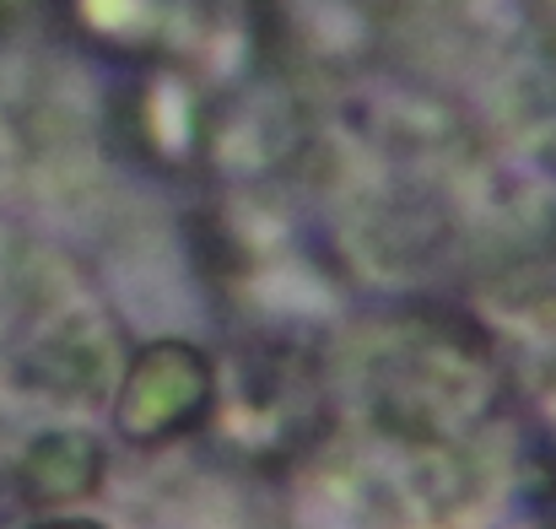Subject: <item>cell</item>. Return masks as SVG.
<instances>
[{
    "label": "cell",
    "mask_w": 556,
    "mask_h": 529,
    "mask_svg": "<svg viewBox=\"0 0 556 529\" xmlns=\"http://www.w3.org/2000/svg\"><path fill=\"white\" fill-rule=\"evenodd\" d=\"M211 373L205 356L189 347H157L136 362L130 389H125V432L130 438H168L205 405Z\"/></svg>",
    "instance_id": "obj_1"
},
{
    "label": "cell",
    "mask_w": 556,
    "mask_h": 529,
    "mask_svg": "<svg viewBox=\"0 0 556 529\" xmlns=\"http://www.w3.org/2000/svg\"><path fill=\"white\" fill-rule=\"evenodd\" d=\"M27 487L38 503H71V497H87L98 481H103V454L92 438L81 432H60V438H43L33 449V459L22 465Z\"/></svg>",
    "instance_id": "obj_2"
},
{
    "label": "cell",
    "mask_w": 556,
    "mask_h": 529,
    "mask_svg": "<svg viewBox=\"0 0 556 529\" xmlns=\"http://www.w3.org/2000/svg\"><path fill=\"white\" fill-rule=\"evenodd\" d=\"M43 529H103V525H43Z\"/></svg>",
    "instance_id": "obj_3"
}]
</instances>
